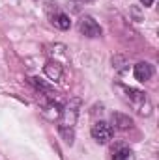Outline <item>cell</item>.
<instances>
[{"label": "cell", "instance_id": "cell-7", "mask_svg": "<svg viewBox=\"0 0 159 160\" xmlns=\"http://www.w3.org/2000/svg\"><path fill=\"white\" fill-rule=\"evenodd\" d=\"M111 119H112V125H114L116 128H120V130H127V128L133 127V119H131L129 116L122 114V112H112Z\"/></svg>", "mask_w": 159, "mask_h": 160}, {"label": "cell", "instance_id": "cell-6", "mask_svg": "<svg viewBox=\"0 0 159 160\" xmlns=\"http://www.w3.org/2000/svg\"><path fill=\"white\" fill-rule=\"evenodd\" d=\"M43 71H45V75H47V78L52 80V82H58V80L62 78V65L58 63V62H52V60H49L45 65H43Z\"/></svg>", "mask_w": 159, "mask_h": 160}, {"label": "cell", "instance_id": "cell-14", "mask_svg": "<svg viewBox=\"0 0 159 160\" xmlns=\"http://www.w3.org/2000/svg\"><path fill=\"white\" fill-rule=\"evenodd\" d=\"M77 2H84L86 4V2H92V0H77Z\"/></svg>", "mask_w": 159, "mask_h": 160}, {"label": "cell", "instance_id": "cell-4", "mask_svg": "<svg viewBox=\"0 0 159 160\" xmlns=\"http://www.w3.org/2000/svg\"><path fill=\"white\" fill-rule=\"evenodd\" d=\"M114 130L112 127L107 123V121H97L94 127H92V138L97 142V143H107L111 138H112Z\"/></svg>", "mask_w": 159, "mask_h": 160}, {"label": "cell", "instance_id": "cell-12", "mask_svg": "<svg viewBox=\"0 0 159 160\" xmlns=\"http://www.w3.org/2000/svg\"><path fill=\"white\" fill-rule=\"evenodd\" d=\"M112 65H114L118 71H122V69H123V65H125V60H123L122 56H114V58H112Z\"/></svg>", "mask_w": 159, "mask_h": 160}, {"label": "cell", "instance_id": "cell-1", "mask_svg": "<svg viewBox=\"0 0 159 160\" xmlns=\"http://www.w3.org/2000/svg\"><path fill=\"white\" fill-rule=\"evenodd\" d=\"M123 91H125V97H127V101L131 102V106H133L140 116H150V112H152V102H150V99H148V95H146L144 91L135 89V88H123Z\"/></svg>", "mask_w": 159, "mask_h": 160}, {"label": "cell", "instance_id": "cell-9", "mask_svg": "<svg viewBox=\"0 0 159 160\" xmlns=\"http://www.w3.org/2000/svg\"><path fill=\"white\" fill-rule=\"evenodd\" d=\"M51 21H52V24H54L56 28H60V30H68V28L71 26L69 17H68L66 13H62V11H56V13L51 17Z\"/></svg>", "mask_w": 159, "mask_h": 160}, {"label": "cell", "instance_id": "cell-10", "mask_svg": "<svg viewBox=\"0 0 159 160\" xmlns=\"http://www.w3.org/2000/svg\"><path fill=\"white\" fill-rule=\"evenodd\" d=\"M111 160H135V155L129 147L125 145H120L116 149H112V158Z\"/></svg>", "mask_w": 159, "mask_h": 160}, {"label": "cell", "instance_id": "cell-11", "mask_svg": "<svg viewBox=\"0 0 159 160\" xmlns=\"http://www.w3.org/2000/svg\"><path fill=\"white\" fill-rule=\"evenodd\" d=\"M58 132H60V136L64 138V142L66 143H73V140H75V132H73V127H58Z\"/></svg>", "mask_w": 159, "mask_h": 160}, {"label": "cell", "instance_id": "cell-8", "mask_svg": "<svg viewBox=\"0 0 159 160\" xmlns=\"http://www.w3.org/2000/svg\"><path fill=\"white\" fill-rule=\"evenodd\" d=\"M28 82H30V84H32V86L40 91V95H45V97H49V99H54V95H56V93L52 91V88H51L49 84H45L41 78H38V77H32V78H28Z\"/></svg>", "mask_w": 159, "mask_h": 160}, {"label": "cell", "instance_id": "cell-13", "mask_svg": "<svg viewBox=\"0 0 159 160\" xmlns=\"http://www.w3.org/2000/svg\"><path fill=\"white\" fill-rule=\"evenodd\" d=\"M139 2H140V4H142L144 8H150V6L154 4V0H139Z\"/></svg>", "mask_w": 159, "mask_h": 160}, {"label": "cell", "instance_id": "cell-2", "mask_svg": "<svg viewBox=\"0 0 159 160\" xmlns=\"http://www.w3.org/2000/svg\"><path fill=\"white\" fill-rule=\"evenodd\" d=\"M80 112V99H71L60 112V127H75Z\"/></svg>", "mask_w": 159, "mask_h": 160}, {"label": "cell", "instance_id": "cell-5", "mask_svg": "<svg viewBox=\"0 0 159 160\" xmlns=\"http://www.w3.org/2000/svg\"><path fill=\"white\" fill-rule=\"evenodd\" d=\"M133 75H135L137 80L146 82V80H150L154 77V67H152V63H148V62H139V63L133 67Z\"/></svg>", "mask_w": 159, "mask_h": 160}, {"label": "cell", "instance_id": "cell-3", "mask_svg": "<svg viewBox=\"0 0 159 160\" xmlns=\"http://www.w3.org/2000/svg\"><path fill=\"white\" fill-rule=\"evenodd\" d=\"M79 32L84 38L94 39V38H99L103 30H101V26H99L90 15H84V17H80V21H79Z\"/></svg>", "mask_w": 159, "mask_h": 160}]
</instances>
